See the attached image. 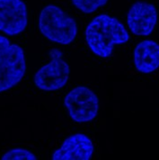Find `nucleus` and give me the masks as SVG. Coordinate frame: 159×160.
Segmentation results:
<instances>
[{
  "mask_svg": "<svg viewBox=\"0 0 159 160\" xmlns=\"http://www.w3.org/2000/svg\"><path fill=\"white\" fill-rule=\"evenodd\" d=\"M85 35L91 51L102 58L112 55L114 46L130 41V34L122 22L107 14L95 16L88 23Z\"/></svg>",
  "mask_w": 159,
  "mask_h": 160,
  "instance_id": "f257e3e1",
  "label": "nucleus"
},
{
  "mask_svg": "<svg viewBox=\"0 0 159 160\" xmlns=\"http://www.w3.org/2000/svg\"><path fill=\"white\" fill-rule=\"evenodd\" d=\"M39 30L49 41L68 45L77 35V23L72 16L56 5L44 7L39 15Z\"/></svg>",
  "mask_w": 159,
  "mask_h": 160,
  "instance_id": "f03ea898",
  "label": "nucleus"
},
{
  "mask_svg": "<svg viewBox=\"0 0 159 160\" xmlns=\"http://www.w3.org/2000/svg\"><path fill=\"white\" fill-rule=\"evenodd\" d=\"M26 72L23 49L0 35V93L18 85Z\"/></svg>",
  "mask_w": 159,
  "mask_h": 160,
  "instance_id": "7ed1b4c3",
  "label": "nucleus"
},
{
  "mask_svg": "<svg viewBox=\"0 0 159 160\" xmlns=\"http://www.w3.org/2000/svg\"><path fill=\"white\" fill-rule=\"evenodd\" d=\"M51 61L38 69L33 77L37 88L52 92L63 88L70 76V67L63 58V52L57 48L49 51Z\"/></svg>",
  "mask_w": 159,
  "mask_h": 160,
  "instance_id": "20e7f679",
  "label": "nucleus"
},
{
  "mask_svg": "<svg viewBox=\"0 0 159 160\" xmlns=\"http://www.w3.org/2000/svg\"><path fill=\"white\" fill-rule=\"evenodd\" d=\"M64 105L74 122H92L99 112V98L93 90L78 86L69 91L64 98Z\"/></svg>",
  "mask_w": 159,
  "mask_h": 160,
  "instance_id": "39448f33",
  "label": "nucleus"
},
{
  "mask_svg": "<svg viewBox=\"0 0 159 160\" xmlns=\"http://www.w3.org/2000/svg\"><path fill=\"white\" fill-rule=\"evenodd\" d=\"M28 24V11L22 0H0V32L9 36L22 33Z\"/></svg>",
  "mask_w": 159,
  "mask_h": 160,
  "instance_id": "423d86ee",
  "label": "nucleus"
},
{
  "mask_svg": "<svg viewBox=\"0 0 159 160\" xmlns=\"http://www.w3.org/2000/svg\"><path fill=\"white\" fill-rule=\"evenodd\" d=\"M157 22L156 7L148 2L137 1L130 7L127 14V24L130 31L137 36H148Z\"/></svg>",
  "mask_w": 159,
  "mask_h": 160,
  "instance_id": "0eeeda50",
  "label": "nucleus"
},
{
  "mask_svg": "<svg viewBox=\"0 0 159 160\" xmlns=\"http://www.w3.org/2000/svg\"><path fill=\"white\" fill-rule=\"evenodd\" d=\"M94 146L92 139L84 133H76L67 137L61 146L52 153V160H90Z\"/></svg>",
  "mask_w": 159,
  "mask_h": 160,
  "instance_id": "6e6552de",
  "label": "nucleus"
},
{
  "mask_svg": "<svg viewBox=\"0 0 159 160\" xmlns=\"http://www.w3.org/2000/svg\"><path fill=\"white\" fill-rule=\"evenodd\" d=\"M133 62L138 72L150 74L159 68V44L153 40H145L133 51Z\"/></svg>",
  "mask_w": 159,
  "mask_h": 160,
  "instance_id": "1a4fd4ad",
  "label": "nucleus"
},
{
  "mask_svg": "<svg viewBox=\"0 0 159 160\" xmlns=\"http://www.w3.org/2000/svg\"><path fill=\"white\" fill-rule=\"evenodd\" d=\"M109 0H71L73 6L84 14H92L104 7Z\"/></svg>",
  "mask_w": 159,
  "mask_h": 160,
  "instance_id": "9d476101",
  "label": "nucleus"
},
{
  "mask_svg": "<svg viewBox=\"0 0 159 160\" xmlns=\"http://www.w3.org/2000/svg\"><path fill=\"white\" fill-rule=\"evenodd\" d=\"M2 160H37V157L28 149L16 148L6 152L1 158Z\"/></svg>",
  "mask_w": 159,
  "mask_h": 160,
  "instance_id": "9b49d317",
  "label": "nucleus"
}]
</instances>
